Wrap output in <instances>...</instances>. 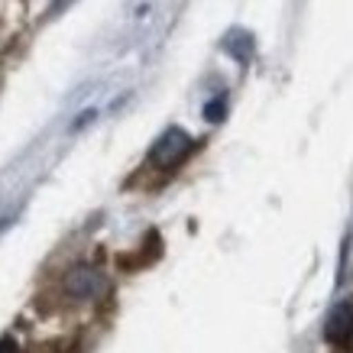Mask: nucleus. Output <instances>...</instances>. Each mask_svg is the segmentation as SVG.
<instances>
[{"label": "nucleus", "instance_id": "f257e3e1", "mask_svg": "<svg viewBox=\"0 0 353 353\" xmlns=\"http://www.w3.org/2000/svg\"><path fill=\"white\" fill-rule=\"evenodd\" d=\"M192 150V139H188V133L185 130H165L159 137V143L152 146L150 152V162L152 165H159V169H172V165H179V162L185 159V152Z\"/></svg>", "mask_w": 353, "mask_h": 353}, {"label": "nucleus", "instance_id": "f03ea898", "mask_svg": "<svg viewBox=\"0 0 353 353\" xmlns=\"http://www.w3.org/2000/svg\"><path fill=\"white\" fill-rule=\"evenodd\" d=\"M324 337L331 343H350L353 341V308L350 305H341V308L331 311V318L324 324Z\"/></svg>", "mask_w": 353, "mask_h": 353}, {"label": "nucleus", "instance_id": "7ed1b4c3", "mask_svg": "<svg viewBox=\"0 0 353 353\" xmlns=\"http://www.w3.org/2000/svg\"><path fill=\"white\" fill-rule=\"evenodd\" d=\"M204 117L208 120H224V101H211L208 110H204Z\"/></svg>", "mask_w": 353, "mask_h": 353}]
</instances>
